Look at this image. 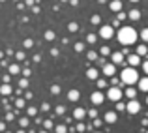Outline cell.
<instances>
[{"mask_svg": "<svg viewBox=\"0 0 148 133\" xmlns=\"http://www.w3.org/2000/svg\"><path fill=\"white\" fill-rule=\"evenodd\" d=\"M19 126L21 128H28V118H21L19 120Z\"/></svg>", "mask_w": 148, "mask_h": 133, "instance_id": "f1b7e54d", "label": "cell"}, {"mask_svg": "<svg viewBox=\"0 0 148 133\" xmlns=\"http://www.w3.org/2000/svg\"><path fill=\"white\" fill-rule=\"evenodd\" d=\"M56 131L58 133H64V131H68V128H66V126H56Z\"/></svg>", "mask_w": 148, "mask_h": 133, "instance_id": "ab89813d", "label": "cell"}, {"mask_svg": "<svg viewBox=\"0 0 148 133\" xmlns=\"http://www.w3.org/2000/svg\"><path fill=\"white\" fill-rule=\"evenodd\" d=\"M36 112H38V109H36V107H28V114H30V116H34Z\"/></svg>", "mask_w": 148, "mask_h": 133, "instance_id": "74e56055", "label": "cell"}, {"mask_svg": "<svg viewBox=\"0 0 148 133\" xmlns=\"http://www.w3.org/2000/svg\"><path fill=\"white\" fill-rule=\"evenodd\" d=\"M34 2H36V0H26V4H28V6H34Z\"/></svg>", "mask_w": 148, "mask_h": 133, "instance_id": "7dc6e473", "label": "cell"}, {"mask_svg": "<svg viewBox=\"0 0 148 133\" xmlns=\"http://www.w3.org/2000/svg\"><path fill=\"white\" fill-rule=\"evenodd\" d=\"M69 32H77V30H79V25H77V23H69Z\"/></svg>", "mask_w": 148, "mask_h": 133, "instance_id": "603a6c76", "label": "cell"}, {"mask_svg": "<svg viewBox=\"0 0 148 133\" xmlns=\"http://www.w3.org/2000/svg\"><path fill=\"white\" fill-rule=\"evenodd\" d=\"M126 111L130 112V114H137V112L141 111V103H139V101L133 97V99H130V101H127V105H126Z\"/></svg>", "mask_w": 148, "mask_h": 133, "instance_id": "277c9868", "label": "cell"}, {"mask_svg": "<svg viewBox=\"0 0 148 133\" xmlns=\"http://www.w3.org/2000/svg\"><path fill=\"white\" fill-rule=\"evenodd\" d=\"M143 71H145V73H146V75H148V60L145 62V64H143Z\"/></svg>", "mask_w": 148, "mask_h": 133, "instance_id": "7bdbcfd3", "label": "cell"}, {"mask_svg": "<svg viewBox=\"0 0 148 133\" xmlns=\"http://www.w3.org/2000/svg\"><path fill=\"white\" fill-rule=\"evenodd\" d=\"M141 40H143V41H148V28H145V30L141 32Z\"/></svg>", "mask_w": 148, "mask_h": 133, "instance_id": "f546056e", "label": "cell"}, {"mask_svg": "<svg viewBox=\"0 0 148 133\" xmlns=\"http://www.w3.org/2000/svg\"><path fill=\"white\" fill-rule=\"evenodd\" d=\"M43 126H45V130H51V128H53V122H51V120H45Z\"/></svg>", "mask_w": 148, "mask_h": 133, "instance_id": "8d00e7d4", "label": "cell"}, {"mask_svg": "<svg viewBox=\"0 0 148 133\" xmlns=\"http://www.w3.org/2000/svg\"><path fill=\"white\" fill-rule=\"evenodd\" d=\"M25 56H26V54L23 53V51H17V53H15V58H17L19 62H21V60H25Z\"/></svg>", "mask_w": 148, "mask_h": 133, "instance_id": "d4e9b609", "label": "cell"}, {"mask_svg": "<svg viewBox=\"0 0 148 133\" xmlns=\"http://www.w3.org/2000/svg\"><path fill=\"white\" fill-rule=\"evenodd\" d=\"M127 64L133 66V68L139 66V64H141V54H137V53H135V54H127Z\"/></svg>", "mask_w": 148, "mask_h": 133, "instance_id": "52a82bcc", "label": "cell"}, {"mask_svg": "<svg viewBox=\"0 0 148 133\" xmlns=\"http://www.w3.org/2000/svg\"><path fill=\"white\" fill-rule=\"evenodd\" d=\"M32 45H34V41L30 40V38H26V40H25V47H32Z\"/></svg>", "mask_w": 148, "mask_h": 133, "instance_id": "f35d334b", "label": "cell"}, {"mask_svg": "<svg viewBox=\"0 0 148 133\" xmlns=\"http://www.w3.org/2000/svg\"><path fill=\"white\" fill-rule=\"evenodd\" d=\"M84 130H86V128H84L83 124H79V126H77V131H84Z\"/></svg>", "mask_w": 148, "mask_h": 133, "instance_id": "bcb514c9", "label": "cell"}, {"mask_svg": "<svg viewBox=\"0 0 148 133\" xmlns=\"http://www.w3.org/2000/svg\"><path fill=\"white\" fill-rule=\"evenodd\" d=\"M107 97L111 101H120V97H122V90H120L118 86H111L107 92Z\"/></svg>", "mask_w": 148, "mask_h": 133, "instance_id": "5b68a950", "label": "cell"}, {"mask_svg": "<svg viewBox=\"0 0 148 133\" xmlns=\"http://www.w3.org/2000/svg\"><path fill=\"white\" fill-rule=\"evenodd\" d=\"M94 126H96V128H99V126H101V120H98V116L94 118Z\"/></svg>", "mask_w": 148, "mask_h": 133, "instance_id": "ee69618b", "label": "cell"}, {"mask_svg": "<svg viewBox=\"0 0 148 133\" xmlns=\"http://www.w3.org/2000/svg\"><path fill=\"white\" fill-rule=\"evenodd\" d=\"M146 103H148V97H146Z\"/></svg>", "mask_w": 148, "mask_h": 133, "instance_id": "681fc988", "label": "cell"}, {"mask_svg": "<svg viewBox=\"0 0 148 133\" xmlns=\"http://www.w3.org/2000/svg\"><path fill=\"white\" fill-rule=\"evenodd\" d=\"M105 86H107L105 79H98V88H105Z\"/></svg>", "mask_w": 148, "mask_h": 133, "instance_id": "d590c367", "label": "cell"}, {"mask_svg": "<svg viewBox=\"0 0 148 133\" xmlns=\"http://www.w3.org/2000/svg\"><path fill=\"white\" fill-rule=\"evenodd\" d=\"M124 53H112V64H122L124 62Z\"/></svg>", "mask_w": 148, "mask_h": 133, "instance_id": "8fae6325", "label": "cell"}, {"mask_svg": "<svg viewBox=\"0 0 148 133\" xmlns=\"http://www.w3.org/2000/svg\"><path fill=\"white\" fill-rule=\"evenodd\" d=\"M116 109H118V111H124V109H126V105H124V103H120V101H118V103H116Z\"/></svg>", "mask_w": 148, "mask_h": 133, "instance_id": "b9f144b4", "label": "cell"}, {"mask_svg": "<svg viewBox=\"0 0 148 133\" xmlns=\"http://www.w3.org/2000/svg\"><path fill=\"white\" fill-rule=\"evenodd\" d=\"M99 53L103 54V56H109V54H111V49H109V47L105 45V47H101V51H99Z\"/></svg>", "mask_w": 148, "mask_h": 133, "instance_id": "cb8c5ba5", "label": "cell"}, {"mask_svg": "<svg viewBox=\"0 0 148 133\" xmlns=\"http://www.w3.org/2000/svg\"><path fill=\"white\" fill-rule=\"evenodd\" d=\"M118 41L122 45H133L135 41H137V32H135V28H131V26H122V28L118 30Z\"/></svg>", "mask_w": 148, "mask_h": 133, "instance_id": "6da1fadb", "label": "cell"}, {"mask_svg": "<svg viewBox=\"0 0 148 133\" xmlns=\"http://www.w3.org/2000/svg\"><path fill=\"white\" fill-rule=\"evenodd\" d=\"M19 86L25 90L26 86H28V79H26V77H25V79H21V81H19Z\"/></svg>", "mask_w": 148, "mask_h": 133, "instance_id": "484cf974", "label": "cell"}, {"mask_svg": "<svg viewBox=\"0 0 148 133\" xmlns=\"http://www.w3.org/2000/svg\"><path fill=\"white\" fill-rule=\"evenodd\" d=\"M127 15L126 13H122V11H118V21H124V19H126Z\"/></svg>", "mask_w": 148, "mask_h": 133, "instance_id": "60d3db41", "label": "cell"}, {"mask_svg": "<svg viewBox=\"0 0 148 133\" xmlns=\"http://www.w3.org/2000/svg\"><path fill=\"white\" fill-rule=\"evenodd\" d=\"M15 107H17V109H23V107H25V99H17V101H15Z\"/></svg>", "mask_w": 148, "mask_h": 133, "instance_id": "d6a6232c", "label": "cell"}, {"mask_svg": "<svg viewBox=\"0 0 148 133\" xmlns=\"http://www.w3.org/2000/svg\"><path fill=\"white\" fill-rule=\"evenodd\" d=\"M21 71V69H19V66L17 64H13V66H10V73L11 75H17V73Z\"/></svg>", "mask_w": 148, "mask_h": 133, "instance_id": "44dd1931", "label": "cell"}, {"mask_svg": "<svg viewBox=\"0 0 148 133\" xmlns=\"http://www.w3.org/2000/svg\"><path fill=\"white\" fill-rule=\"evenodd\" d=\"M86 77H88V79H92V81H96V79H98V69H96V68H90L86 71Z\"/></svg>", "mask_w": 148, "mask_h": 133, "instance_id": "9a60e30c", "label": "cell"}, {"mask_svg": "<svg viewBox=\"0 0 148 133\" xmlns=\"http://www.w3.org/2000/svg\"><path fill=\"white\" fill-rule=\"evenodd\" d=\"M83 49H84V43H83V41H79V43H75V51H77V53H81Z\"/></svg>", "mask_w": 148, "mask_h": 133, "instance_id": "1f68e13d", "label": "cell"}, {"mask_svg": "<svg viewBox=\"0 0 148 133\" xmlns=\"http://www.w3.org/2000/svg\"><path fill=\"white\" fill-rule=\"evenodd\" d=\"M130 2H139V0H130Z\"/></svg>", "mask_w": 148, "mask_h": 133, "instance_id": "c3c4849f", "label": "cell"}, {"mask_svg": "<svg viewBox=\"0 0 148 133\" xmlns=\"http://www.w3.org/2000/svg\"><path fill=\"white\" fill-rule=\"evenodd\" d=\"M45 40H54V32H53V30H47V32H45Z\"/></svg>", "mask_w": 148, "mask_h": 133, "instance_id": "83f0119b", "label": "cell"}, {"mask_svg": "<svg viewBox=\"0 0 148 133\" xmlns=\"http://www.w3.org/2000/svg\"><path fill=\"white\" fill-rule=\"evenodd\" d=\"M51 94H54V96L60 94V86H58V84H53V86H51Z\"/></svg>", "mask_w": 148, "mask_h": 133, "instance_id": "4316f807", "label": "cell"}, {"mask_svg": "<svg viewBox=\"0 0 148 133\" xmlns=\"http://www.w3.org/2000/svg\"><path fill=\"white\" fill-rule=\"evenodd\" d=\"M79 97H81L79 90H69V92H68V99L69 101H79Z\"/></svg>", "mask_w": 148, "mask_h": 133, "instance_id": "30bf717a", "label": "cell"}, {"mask_svg": "<svg viewBox=\"0 0 148 133\" xmlns=\"http://www.w3.org/2000/svg\"><path fill=\"white\" fill-rule=\"evenodd\" d=\"M105 122H107V124H114L116 122V112L114 111H109L107 114H105Z\"/></svg>", "mask_w": 148, "mask_h": 133, "instance_id": "7c38bea8", "label": "cell"}, {"mask_svg": "<svg viewBox=\"0 0 148 133\" xmlns=\"http://www.w3.org/2000/svg\"><path fill=\"white\" fill-rule=\"evenodd\" d=\"M103 99H105V96H103L101 92H94V94L90 96V101H92L94 105H101V103H103Z\"/></svg>", "mask_w": 148, "mask_h": 133, "instance_id": "ba28073f", "label": "cell"}, {"mask_svg": "<svg viewBox=\"0 0 148 133\" xmlns=\"http://www.w3.org/2000/svg\"><path fill=\"white\" fill-rule=\"evenodd\" d=\"M127 17H130L131 21H139V19H141V11L139 10H131L130 13H127Z\"/></svg>", "mask_w": 148, "mask_h": 133, "instance_id": "5bb4252c", "label": "cell"}, {"mask_svg": "<svg viewBox=\"0 0 148 133\" xmlns=\"http://www.w3.org/2000/svg\"><path fill=\"white\" fill-rule=\"evenodd\" d=\"M111 10L112 11H122V2H120V0H112L111 2Z\"/></svg>", "mask_w": 148, "mask_h": 133, "instance_id": "2e32d148", "label": "cell"}, {"mask_svg": "<svg viewBox=\"0 0 148 133\" xmlns=\"http://www.w3.org/2000/svg\"><path fill=\"white\" fill-rule=\"evenodd\" d=\"M96 40H98V36H96V34H88V36H86V41H88V43H96Z\"/></svg>", "mask_w": 148, "mask_h": 133, "instance_id": "ffe728a7", "label": "cell"}, {"mask_svg": "<svg viewBox=\"0 0 148 133\" xmlns=\"http://www.w3.org/2000/svg\"><path fill=\"white\" fill-rule=\"evenodd\" d=\"M99 36L103 38V40H111L112 36H114V28H112V25H103L99 28Z\"/></svg>", "mask_w": 148, "mask_h": 133, "instance_id": "3957f363", "label": "cell"}, {"mask_svg": "<svg viewBox=\"0 0 148 133\" xmlns=\"http://www.w3.org/2000/svg\"><path fill=\"white\" fill-rule=\"evenodd\" d=\"M0 92H2L4 96H10V94H11V86H10V83H6L4 86H0Z\"/></svg>", "mask_w": 148, "mask_h": 133, "instance_id": "e0dca14e", "label": "cell"}, {"mask_svg": "<svg viewBox=\"0 0 148 133\" xmlns=\"http://www.w3.org/2000/svg\"><path fill=\"white\" fill-rule=\"evenodd\" d=\"M124 94H126V97H130V99H133V97H135V94H137V90L130 86V88H127V90H126Z\"/></svg>", "mask_w": 148, "mask_h": 133, "instance_id": "ac0fdd59", "label": "cell"}, {"mask_svg": "<svg viewBox=\"0 0 148 133\" xmlns=\"http://www.w3.org/2000/svg\"><path fill=\"white\" fill-rule=\"evenodd\" d=\"M90 23H92V25H99V23H101V17H99V15H92Z\"/></svg>", "mask_w": 148, "mask_h": 133, "instance_id": "7402d4cb", "label": "cell"}, {"mask_svg": "<svg viewBox=\"0 0 148 133\" xmlns=\"http://www.w3.org/2000/svg\"><path fill=\"white\" fill-rule=\"evenodd\" d=\"M88 116H90V118H96V116H98V111H96V109H90V111H88Z\"/></svg>", "mask_w": 148, "mask_h": 133, "instance_id": "e575fe53", "label": "cell"}, {"mask_svg": "<svg viewBox=\"0 0 148 133\" xmlns=\"http://www.w3.org/2000/svg\"><path fill=\"white\" fill-rule=\"evenodd\" d=\"M148 53V49H146V45L143 43V45H139L137 47V54H141V56H145V54Z\"/></svg>", "mask_w": 148, "mask_h": 133, "instance_id": "d6986e66", "label": "cell"}, {"mask_svg": "<svg viewBox=\"0 0 148 133\" xmlns=\"http://www.w3.org/2000/svg\"><path fill=\"white\" fill-rule=\"evenodd\" d=\"M120 81H122L124 84H135L139 81V73H137V69L133 68V66H130V68H126V69H122V73H120Z\"/></svg>", "mask_w": 148, "mask_h": 133, "instance_id": "7a4b0ae2", "label": "cell"}, {"mask_svg": "<svg viewBox=\"0 0 148 133\" xmlns=\"http://www.w3.org/2000/svg\"><path fill=\"white\" fill-rule=\"evenodd\" d=\"M64 112H66L64 105H58V107H56V114H64Z\"/></svg>", "mask_w": 148, "mask_h": 133, "instance_id": "836d02e7", "label": "cell"}, {"mask_svg": "<svg viewBox=\"0 0 148 133\" xmlns=\"http://www.w3.org/2000/svg\"><path fill=\"white\" fill-rule=\"evenodd\" d=\"M114 73H116L114 64H107V62H105V66H103V75L105 77H112Z\"/></svg>", "mask_w": 148, "mask_h": 133, "instance_id": "8992f818", "label": "cell"}, {"mask_svg": "<svg viewBox=\"0 0 148 133\" xmlns=\"http://www.w3.org/2000/svg\"><path fill=\"white\" fill-rule=\"evenodd\" d=\"M86 114H88V112L84 111V109H81V107H77L75 111H73V116H75L77 120H83V118H84V116H86Z\"/></svg>", "mask_w": 148, "mask_h": 133, "instance_id": "9c48e42d", "label": "cell"}, {"mask_svg": "<svg viewBox=\"0 0 148 133\" xmlns=\"http://www.w3.org/2000/svg\"><path fill=\"white\" fill-rule=\"evenodd\" d=\"M15 118V114H11V112H8V114H6V120H13Z\"/></svg>", "mask_w": 148, "mask_h": 133, "instance_id": "f6af8a7d", "label": "cell"}, {"mask_svg": "<svg viewBox=\"0 0 148 133\" xmlns=\"http://www.w3.org/2000/svg\"><path fill=\"white\" fill-rule=\"evenodd\" d=\"M139 90H143V92H148V77H145V79H139Z\"/></svg>", "mask_w": 148, "mask_h": 133, "instance_id": "4fadbf2b", "label": "cell"}, {"mask_svg": "<svg viewBox=\"0 0 148 133\" xmlns=\"http://www.w3.org/2000/svg\"><path fill=\"white\" fill-rule=\"evenodd\" d=\"M88 60H98V53L90 51V53H88Z\"/></svg>", "mask_w": 148, "mask_h": 133, "instance_id": "4dcf8cb0", "label": "cell"}]
</instances>
